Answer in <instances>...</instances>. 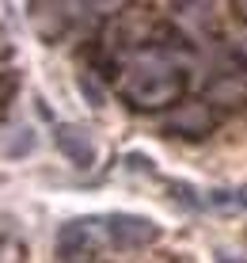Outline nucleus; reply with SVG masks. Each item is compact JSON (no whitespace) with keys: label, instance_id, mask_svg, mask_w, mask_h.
<instances>
[{"label":"nucleus","instance_id":"9","mask_svg":"<svg viewBox=\"0 0 247 263\" xmlns=\"http://www.w3.org/2000/svg\"><path fill=\"white\" fill-rule=\"evenodd\" d=\"M232 53H236V61H240V65L247 69V31H243V34H240V39H236V42H232Z\"/></svg>","mask_w":247,"mask_h":263},{"label":"nucleus","instance_id":"2","mask_svg":"<svg viewBox=\"0 0 247 263\" xmlns=\"http://www.w3.org/2000/svg\"><path fill=\"white\" fill-rule=\"evenodd\" d=\"M103 233L111 248H145L160 240V225L141 214H103Z\"/></svg>","mask_w":247,"mask_h":263},{"label":"nucleus","instance_id":"6","mask_svg":"<svg viewBox=\"0 0 247 263\" xmlns=\"http://www.w3.org/2000/svg\"><path fill=\"white\" fill-rule=\"evenodd\" d=\"M175 20L194 31V39L217 34V8L213 4H175Z\"/></svg>","mask_w":247,"mask_h":263},{"label":"nucleus","instance_id":"1","mask_svg":"<svg viewBox=\"0 0 247 263\" xmlns=\"http://www.w3.org/2000/svg\"><path fill=\"white\" fill-rule=\"evenodd\" d=\"M118 96L137 111H160V107L179 103L187 92V72H182L179 58L168 46H149L133 53L114 77Z\"/></svg>","mask_w":247,"mask_h":263},{"label":"nucleus","instance_id":"7","mask_svg":"<svg viewBox=\"0 0 247 263\" xmlns=\"http://www.w3.org/2000/svg\"><path fill=\"white\" fill-rule=\"evenodd\" d=\"M8 134H15V138L4 145V153H8V157H27V153L34 149V134H31V126H12Z\"/></svg>","mask_w":247,"mask_h":263},{"label":"nucleus","instance_id":"10","mask_svg":"<svg viewBox=\"0 0 247 263\" xmlns=\"http://www.w3.org/2000/svg\"><path fill=\"white\" fill-rule=\"evenodd\" d=\"M236 8H240V15H243V20H247V4H236Z\"/></svg>","mask_w":247,"mask_h":263},{"label":"nucleus","instance_id":"4","mask_svg":"<svg viewBox=\"0 0 247 263\" xmlns=\"http://www.w3.org/2000/svg\"><path fill=\"white\" fill-rule=\"evenodd\" d=\"M53 145L84 172L95 168V160H99V145L91 138V130H84V126H76V122H57L53 126Z\"/></svg>","mask_w":247,"mask_h":263},{"label":"nucleus","instance_id":"5","mask_svg":"<svg viewBox=\"0 0 247 263\" xmlns=\"http://www.w3.org/2000/svg\"><path fill=\"white\" fill-rule=\"evenodd\" d=\"M205 103H217V107L247 103V80L240 77V72H221V77H213L209 88H205Z\"/></svg>","mask_w":247,"mask_h":263},{"label":"nucleus","instance_id":"8","mask_svg":"<svg viewBox=\"0 0 247 263\" xmlns=\"http://www.w3.org/2000/svg\"><path fill=\"white\" fill-rule=\"evenodd\" d=\"M80 88L88 92V99H91V107H103V92L95 88V80H91V72H80Z\"/></svg>","mask_w":247,"mask_h":263},{"label":"nucleus","instance_id":"3","mask_svg":"<svg viewBox=\"0 0 247 263\" xmlns=\"http://www.w3.org/2000/svg\"><path fill=\"white\" fill-rule=\"evenodd\" d=\"M217 126L213 107L202 103V99H190V103H179L175 111L163 119V130L175 134V138H209V130Z\"/></svg>","mask_w":247,"mask_h":263}]
</instances>
